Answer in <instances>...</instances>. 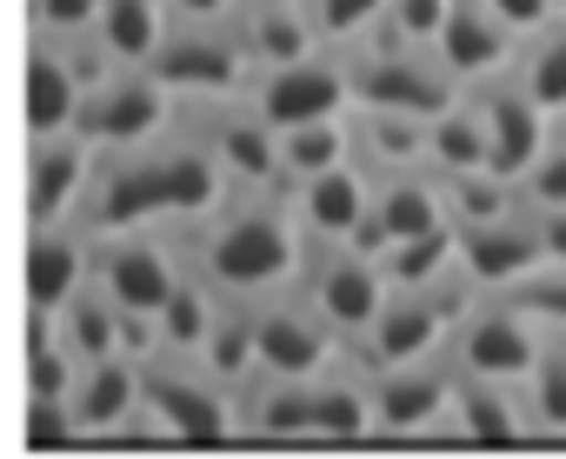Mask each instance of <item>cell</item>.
<instances>
[{"label":"cell","instance_id":"6da1fadb","mask_svg":"<svg viewBox=\"0 0 566 459\" xmlns=\"http://www.w3.org/2000/svg\"><path fill=\"white\" fill-rule=\"evenodd\" d=\"M220 200H227V173L207 153V140H140V147H120V160L94 167L81 220L101 241L154 220H200Z\"/></svg>","mask_w":566,"mask_h":459},{"label":"cell","instance_id":"7a4b0ae2","mask_svg":"<svg viewBox=\"0 0 566 459\" xmlns=\"http://www.w3.org/2000/svg\"><path fill=\"white\" fill-rule=\"evenodd\" d=\"M193 267L207 287L253 300L301 274V220L273 200H240V206H207L193 226Z\"/></svg>","mask_w":566,"mask_h":459},{"label":"cell","instance_id":"3957f363","mask_svg":"<svg viewBox=\"0 0 566 459\" xmlns=\"http://www.w3.org/2000/svg\"><path fill=\"white\" fill-rule=\"evenodd\" d=\"M140 406L160 439H220L233 433V393L193 360V353H147L140 360Z\"/></svg>","mask_w":566,"mask_h":459},{"label":"cell","instance_id":"277c9868","mask_svg":"<svg viewBox=\"0 0 566 459\" xmlns=\"http://www.w3.org/2000/svg\"><path fill=\"white\" fill-rule=\"evenodd\" d=\"M87 287L134 327H154V313L167 307V293L180 287L174 280V260L154 234H140V226H127V234H101L94 247V267H87Z\"/></svg>","mask_w":566,"mask_h":459},{"label":"cell","instance_id":"5b68a950","mask_svg":"<svg viewBox=\"0 0 566 459\" xmlns=\"http://www.w3.org/2000/svg\"><path fill=\"white\" fill-rule=\"evenodd\" d=\"M347 94L360 107H394V114H440L453 100V81L447 67L433 61V47H407V41H387V47H367L354 67H347Z\"/></svg>","mask_w":566,"mask_h":459},{"label":"cell","instance_id":"8992f818","mask_svg":"<svg viewBox=\"0 0 566 459\" xmlns=\"http://www.w3.org/2000/svg\"><path fill=\"white\" fill-rule=\"evenodd\" d=\"M167 87L154 74H101L87 94H81V114H74V134L94 147V153H120V147H140V140H160L167 127Z\"/></svg>","mask_w":566,"mask_h":459},{"label":"cell","instance_id":"52a82bcc","mask_svg":"<svg viewBox=\"0 0 566 459\" xmlns=\"http://www.w3.org/2000/svg\"><path fill=\"white\" fill-rule=\"evenodd\" d=\"M447 340H453L460 373H473V380H500V386H520L526 366H533L539 346H546V333H539L520 307H506V300H493V307H473V300H467Z\"/></svg>","mask_w":566,"mask_h":459},{"label":"cell","instance_id":"ba28073f","mask_svg":"<svg viewBox=\"0 0 566 459\" xmlns=\"http://www.w3.org/2000/svg\"><path fill=\"white\" fill-rule=\"evenodd\" d=\"M347 67H334V61H287V67H260L253 74V94H247V107L280 134V127H301V120H334V114H347Z\"/></svg>","mask_w":566,"mask_h":459},{"label":"cell","instance_id":"9c48e42d","mask_svg":"<svg viewBox=\"0 0 566 459\" xmlns=\"http://www.w3.org/2000/svg\"><path fill=\"white\" fill-rule=\"evenodd\" d=\"M380 300H387V274H380V260H367V254L327 241V254H321L314 274H307V307L327 320V333L360 340V333L374 327Z\"/></svg>","mask_w":566,"mask_h":459},{"label":"cell","instance_id":"30bf717a","mask_svg":"<svg viewBox=\"0 0 566 459\" xmlns=\"http://www.w3.org/2000/svg\"><path fill=\"white\" fill-rule=\"evenodd\" d=\"M247 47L240 41H220L207 21H187V28H167L160 34V47L147 54V74L174 94V87H187V94H227V87H240L247 81Z\"/></svg>","mask_w":566,"mask_h":459},{"label":"cell","instance_id":"8fae6325","mask_svg":"<svg viewBox=\"0 0 566 459\" xmlns=\"http://www.w3.org/2000/svg\"><path fill=\"white\" fill-rule=\"evenodd\" d=\"M67 426L74 439H114V433H147V413H140V366L107 353V360H87L74 373V393H67Z\"/></svg>","mask_w":566,"mask_h":459},{"label":"cell","instance_id":"7c38bea8","mask_svg":"<svg viewBox=\"0 0 566 459\" xmlns=\"http://www.w3.org/2000/svg\"><path fill=\"white\" fill-rule=\"evenodd\" d=\"M94 180V147L61 127V134H34V160H28V220L34 226H61L81 213Z\"/></svg>","mask_w":566,"mask_h":459},{"label":"cell","instance_id":"4fadbf2b","mask_svg":"<svg viewBox=\"0 0 566 459\" xmlns=\"http://www.w3.org/2000/svg\"><path fill=\"white\" fill-rule=\"evenodd\" d=\"M253 360H260V373L307 380L334 360V333L307 300H273L253 313Z\"/></svg>","mask_w":566,"mask_h":459},{"label":"cell","instance_id":"5bb4252c","mask_svg":"<svg viewBox=\"0 0 566 459\" xmlns=\"http://www.w3.org/2000/svg\"><path fill=\"white\" fill-rule=\"evenodd\" d=\"M447 393L453 380L433 366V360H400V366H380V386H374V433H440L447 419Z\"/></svg>","mask_w":566,"mask_h":459},{"label":"cell","instance_id":"9a60e30c","mask_svg":"<svg viewBox=\"0 0 566 459\" xmlns=\"http://www.w3.org/2000/svg\"><path fill=\"white\" fill-rule=\"evenodd\" d=\"M367 213H374V180L354 160L294 180V220H301V234H314V241H354V226Z\"/></svg>","mask_w":566,"mask_h":459},{"label":"cell","instance_id":"2e32d148","mask_svg":"<svg viewBox=\"0 0 566 459\" xmlns=\"http://www.w3.org/2000/svg\"><path fill=\"white\" fill-rule=\"evenodd\" d=\"M433 61L447 67V81H493L513 61V34L480 8V0H447V21L433 34Z\"/></svg>","mask_w":566,"mask_h":459},{"label":"cell","instance_id":"e0dca14e","mask_svg":"<svg viewBox=\"0 0 566 459\" xmlns=\"http://www.w3.org/2000/svg\"><path fill=\"white\" fill-rule=\"evenodd\" d=\"M539 260V226L533 220H486V226H453V267L473 280V287H506L520 280L526 267Z\"/></svg>","mask_w":566,"mask_h":459},{"label":"cell","instance_id":"ac0fdd59","mask_svg":"<svg viewBox=\"0 0 566 459\" xmlns=\"http://www.w3.org/2000/svg\"><path fill=\"white\" fill-rule=\"evenodd\" d=\"M480 127H486V167L520 180V167L546 147V114L520 94V81H493L480 100H473Z\"/></svg>","mask_w":566,"mask_h":459},{"label":"cell","instance_id":"d6986e66","mask_svg":"<svg viewBox=\"0 0 566 459\" xmlns=\"http://www.w3.org/2000/svg\"><path fill=\"white\" fill-rule=\"evenodd\" d=\"M87 267H94V241L74 234V226H34L28 241V313H54L61 300H74L87 287Z\"/></svg>","mask_w":566,"mask_h":459},{"label":"cell","instance_id":"ffe728a7","mask_svg":"<svg viewBox=\"0 0 566 459\" xmlns=\"http://www.w3.org/2000/svg\"><path fill=\"white\" fill-rule=\"evenodd\" d=\"M81 94H87V81L74 74V61L61 54V41H54V34H41V41H34V54H28V100H21L28 134H61V127H74Z\"/></svg>","mask_w":566,"mask_h":459},{"label":"cell","instance_id":"44dd1931","mask_svg":"<svg viewBox=\"0 0 566 459\" xmlns=\"http://www.w3.org/2000/svg\"><path fill=\"white\" fill-rule=\"evenodd\" d=\"M200 140H207V153L220 160L227 186H266V180L280 173V140H273V127H266L253 107H240V114H213Z\"/></svg>","mask_w":566,"mask_h":459},{"label":"cell","instance_id":"7402d4cb","mask_svg":"<svg viewBox=\"0 0 566 459\" xmlns=\"http://www.w3.org/2000/svg\"><path fill=\"white\" fill-rule=\"evenodd\" d=\"M440 433H460V439H526L533 426H526V399H520L513 386L460 373L453 393H447V419H440Z\"/></svg>","mask_w":566,"mask_h":459},{"label":"cell","instance_id":"603a6c76","mask_svg":"<svg viewBox=\"0 0 566 459\" xmlns=\"http://www.w3.org/2000/svg\"><path fill=\"white\" fill-rule=\"evenodd\" d=\"M374 226H380V241H407V234L453 226L447 200H440V180H427L420 167L413 173H380V186H374Z\"/></svg>","mask_w":566,"mask_h":459},{"label":"cell","instance_id":"cb8c5ba5","mask_svg":"<svg viewBox=\"0 0 566 459\" xmlns=\"http://www.w3.org/2000/svg\"><path fill=\"white\" fill-rule=\"evenodd\" d=\"M160 34H167L160 0H101V14H94V47L107 67H147Z\"/></svg>","mask_w":566,"mask_h":459},{"label":"cell","instance_id":"d4e9b609","mask_svg":"<svg viewBox=\"0 0 566 459\" xmlns=\"http://www.w3.org/2000/svg\"><path fill=\"white\" fill-rule=\"evenodd\" d=\"M354 147L380 173H413V167H427V120L420 114H394V107H360Z\"/></svg>","mask_w":566,"mask_h":459},{"label":"cell","instance_id":"484cf974","mask_svg":"<svg viewBox=\"0 0 566 459\" xmlns=\"http://www.w3.org/2000/svg\"><path fill=\"white\" fill-rule=\"evenodd\" d=\"M314 380V373H307ZM307 380H287V373H260V386L247 393V413L233 426L247 433H273V439H301L314 433V399H307Z\"/></svg>","mask_w":566,"mask_h":459},{"label":"cell","instance_id":"4316f807","mask_svg":"<svg viewBox=\"0 0 566 459\" xmlns=\"http://www.w3.org/2000/svg\"><path fill=\"white\" fill-rule=\"evenodd\" d=\"M54 327H61V340L74 346V360H81V366H87V360L120 353V340L134 333V320H120L94 287H81L74 300H61V307H54Z\"/></svg>","mask_w":566,"mask_h":459},{"label":"cell","instance_id":"83f0119b","mask_svg":"<svg viewBox=\"0 0 566 459\" xmlns=\"http://www.w3.org/2000/svg\"><path fill=\"white\" fill-rule=\"evenodd\" d=\"M307 399H314V433H327V439H360V433H374V386H360V380L321 366V373L307 380Z\"/></svg>","mask_w":566,"mask_h":459},{"label":"cell","instance_id":"f1b7e54d","mask_svg":"<svg viewBox=\"0 0 566 459\" xmlns=\"http://www.w3.org/2000/svg\"><path fill=\"white\" fill-rule=\"evenodd\" d=\"M427 160L440 173H473L486 167V127L473 114V100H447L440 114H427Z\"/></svg>","mask_w":566,"mask_h":459},{"label":"cell","instance_id":"f546056e","mask_svg":"<svg viewBox=\"0 0 566 459\" xmlns=\"http://www.w3.org/2000/svg\"><path fill=\"white\" fill-rule=\"evenodd\" d=\"M273 140H280V173H287V180H307V173L340 167V160L354 153V127H347L340 114H334V120H301V127H280Z\"/></svg>","mask_w":566,"mask_h":459},{"label":"cell","instance_id":"4dcf8cb0","mask_svg":"<svg viewBox=\"0 0 566 459\" xmlns=\"http://www.w3.org/2000/svg\"><path fill=\"white\" fill-rule=\"evenodd\" d=\"M440 200H447V220L453 226H486V220H506L520 206L513 180L493 173V167H473V173H440Z\"/></svg>","mask_w":566,"mask_h":459},{"label":"cell","instance_id":"1f68e13d","mask_svg":"<svg viewBox=\"0 0 566 459\" xmlns=\"http://www.w3.org/2000/svg\"><path fill=\"white\" fill-rule=\"evenodd\" d=\"M520 94L539 114H566V14H553L546 28H533V47L520 61Z\"/></svg>","mask_w":566,"mask_h":459},{"label":"cell","instance_id":"d6a6232c","mask_svg":"<svg viewBox=\"0 0 566 459\" xmlns=\"http://www.w3.org/2000/svg\"><path fill=\"white\" fill-rule=\"evenodd\" d=\"M240 47H247V61H253V67H287V61H307L321 41H314L307 14H294V8H253V21H247Z\"/></svg>","mask_w":566,"mask_h":459},{"label":"cell","instance_id":"836d02e7","mask_svg":"<svg viewBox=\"0 0 566 459\" xmlns=\"http://www.w3.org/2000/svg\"><path fill=\"white\" fill-rule=\"evenodd\" d=\"M380 274L387 287H433L453 274V226H433V234H407L380 247Z\"/></svg>","mask_w":566,"mask_h":459},{"label":"cell","instance_id":"e575fe53","mask_svg":"<svg viewBox=\"0 0 566 459\" xmlns=\"http://www.w3.org/2000/svg\"><path fill=\"white\" fill-rule=\"evenodd\" d=\"M227 393H240L253 373H260V360H253V313H213V327H207V340H200V353H193Z\"/></svg>","mask_w":566,"mask_h":459},{"label":"cell","instance_id":"d590c367","mask_svg":"<svg viewBox=\"0 0 566 459\" xmlns=\"http://www.w3.org/2000/svg\"><path fill=\"white\" fill-rule=\"evenodd\" d=\"M74 373H81V360L61 340L54 313H34L28 320V399H67L74 393Z\"/></svg>","mask_w":566,"mask_h":459},{"label":"cell","instance_id":"8d00e7d4","mask_svg":"<svg viewBox=\"0 0 566 459\" xmlns=\"http://www.w3.org/2000/svg\"><path fill=\"white\" fill-rule=\"evenodd\" d=\"M520 386H526V393H520V399H526V426L566 439V333H559V340L546 333V346H539V360L526 366Z\"/></svg>","mask_w":566,"mask_h":459},{"label":"cell","instance_id":"74e56055","mask_svg":"<svg viewBox=\"0 0 566 459\" xmlns=\"http://www.w3.org/2000/svg\"><path fill=\"white\" fill-rule=\"evenodd\" d=\"M500 300L520 307L539 333H566V260H546V254H539L520 280L500 287Z\"/></svg>","mask_w":566,"mask_h":459},{"label":"cell","instance_id":"f35d334b","mask_svg":"<svg viewBox=\"0 0 566 459\" xmlns=\"http://www.w3.org/2000/svg\"><path fill=\"white\" fill-rule=\"evenodd\" d=\"M213 313H220V307H213V293L180 280V287L167 293V307L154 313V333H160V346H167V353H200V340H207Z\"/></svg>","mask_w":566,"mask_h":459},{"label":"cell","instance_id":"ab89813d","mask_svg":"<svg viewBox=\"0 0 566 459\" xmlns=\"http://www.w3.org/2000/svg\"><path fill=\"white\" fill-rule=\"evenodd\" d=\"M513 193H520L526 213H566V140H546V147L520 167Z\"/></svg>","mask_w":566,"mask_h":459},{"label":"cell","instance_id":"60d3db41","mask_svg":"<svg viewBox=\"0 0 566 459\" xmlns=\"http://www.w3.org/2000/svg\"><path fill=\"white\" fill-rule=\"evenodd\" d=\"M387 14V0H307V28L314 41H354L367 21Z\"/></svg>","mask_w":566,"mask_h":459},{"label":"cell","instance_id":"b9f144b4","mask_svg":"<svg viewBox=\"0 0 566 459\" xmlns=\"http://www.w3.org/2000/svg\"><path fill=\"white\" fill-rule=\"evenodd\" d=\"M440 21H447V0H387V28L407 47H433Z\"/></svg>","mask_w":566,"mask_h":459},{"label":"cell","instance_id":"7bdbcfd3","mask_svg":"<svg viewBox=\"0 0 566 459\" xmlns=\"http://www.w3.org/2000/svg\"><path fill=\"white\" fill-rule=\"evenodd\" d=\"M34 34H94L101 0H28Z\"/></svg>","mask_w":566,"mask_h":459},{"label":"cell","instance_id":"ee69618b","mask_svg":"<svg viewBox=\"0 0 566 459\" xmlns=\"http://www.w3.org/2000/svg\"><path fill=\"white\" fill-rule=\"evenodd\" d=\"M480 8H486L506 34H533V28H546V21L559 14V0H480Z\"/></svg>","mask_w":566,"mask_h":459},{"label":"cell","instance_id":"f6af8a7d","mask_svg":"<svg viewBox=\"0 0 566 459\" xmlns=\"http://www.w3.org/2000/svg\"><path fill=\"white\" fill-rule=\"evenodd\" d=\"M533 226H539V254L566 260V213H533Z\"/></svg>","mask_w":566,"mask_h":459},{"label":"cell","instance_id":"bcb514c9","mask_svg":"<svg viewBox=\"0 0 566 459\" xmlns=\"http://www.w3.org/2000/svg\"><path fill=\"white\" fill-rule=\"evenodd\" d=\"M160 8L180 21H213V14H227V0H160Z\"/></svg>","mask_w":566,"mask_h":459},{"label":"cell","instance_id":"7dc6e473","mask_svg":"<svg viewBox=\"0 0 566 459\" xmlns=\"http://www.w3.org/2000/svg\"><path fill=\"white\" fill-rule=\"evenodd\" d=\"M247 8H301V0H247Z\"/></svg>","mask_w":566,"mask_h":459},{"label":"cell","instance_id":"c3c4849f","mask_svg":"<svg viewBox=\"0 0 566 459\" xmlns=\"http://www.w3.org/2000/svg\"><path fill=\"white\" fill-rule=\"evenodd\" d=\"M559 8H566V0H559Z\"/></svg>","mask_w":566,"mask_h":459}]
</instances>
